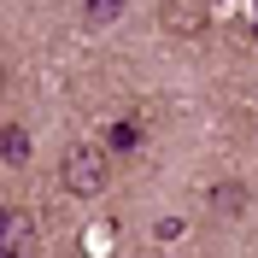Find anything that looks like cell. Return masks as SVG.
Segmentation results:
<instances>
[{
    "mask_svg": "<svg viewBox=\"0 0 258 258\" xmlns=\"http://www.w3.org/2000/svg\"><path fill=\"white\" fill-rule=\"evenodd\" d=\"M82 12H88V24H112L123 12V0H82Z\"/></svg>",
    "mask_w": 258,
    "mask_h": 258,
    "instance_id": "cell-7",
    "label": "cell"
},
{
    "mask_svg": "<svg viewBox=\"0 0 258 258\" xmlns=\"http://www.w3.org/2000/svg\"><path fill=\"white\" fill-rule=\"evenodd\" d=\"M206 18H211L206 0H159V24H164L170 35H200V30H206Z\"/></svg>",
    "mask_w": 258,
    "mask_h": 258,
    "instance_id": "cell-2",
    "label": "cell"
},
{
    "mask_svg": "<svg viewBox=\"0 0 258 258\" xmlns=\"http://www.w3.org/2000/svg\"><path fill=\"white\" fill-rule=\"evenodd\" d=\"M30 241H35V217L30 211H0V252L18 258V252H30Z\"/></svg>",
    "mask_w": 258,
    "mask_h": 258,
    "instance_id": "cell-3",
    "label": "cell"
},
{
    "mask_svg": "<svg viewBox=\"0 0 258 258\" xmlns=\"http://www.w3.org/2000/svg\"><path fill=\"white\" fill-rule=\"evenodd\" d=\"M0 159H6V164H24V159H30V135H24V123H6V129H0Z\"/></svg>",
    "mask_w": 258,
    "mask_h": 258,
    "instance_id": "cell-4",
    "label": "cell"
},
{
    "mask_svg": "<svg viewBox=\"0 0 258 258\" xmlns=\"http://www.w3.org/2000/svg\"><path fill=\"white\" fill-rule=\"evenodd\" d=\"M106 147H112V153H135V147H141V123H129V117H117V123L106 129Z\"/></svg>",
    "mask_w": 258,
    "mask_h": 258,
    "instance_id": "cell-6",
    "label": "cell"
},
{
    "mask_svg": "<svg viewBox=\"0 0 258 258\" xmlns=\"http://www.w3.org/2000/svg\"><path fill=\"white\" fill-rule=\"evenodd\" d=\"M106 153L112 147H64V164H59V182L64 194H77V200H94L100 188H106V176H112V164H106Z\"/></svg>",
    "mask_w": 258,
    "mask_h": 258,
    "instance_id": "cell-1",
    "label": "cell"
},
{
    "mask_svg": "<svg viewBox=\"0 0 258 258\" xmlns=\"http://www.w3.org/2000/svg\"><path fill=\"white\" fill-rule=\"evenodd\" d=\"M241 206H246V188H241V182H217V188H211V211H217V217H235Z\"/></svg>",
    "mask_w": 258,
    "mask_h": 258,
    "instance_id": "cell-5",
    "label": "cell"
}]
</instances>
